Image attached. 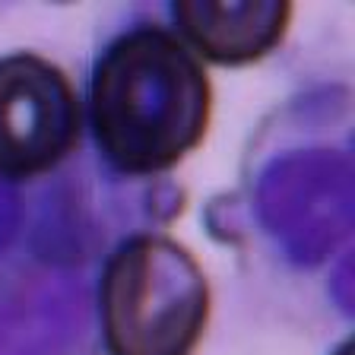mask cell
Here are the masks:
<instances>
[{
	"label": "cell",
	"mask_w": 355,
	"mask_h": 355,
	"mask_svg": "<svg viewBox=\"0 0 355 355\" xmlns=\"http://www.w3.org/2000/svg\"><path fill=\"white\" fill-rule=\"evenodd\" d=\"M213 83L178 32L143 22L105 44L89 80V127L124 175L175 168L203 143Z\"/></svg>",
	"instance_id": "cell-1"
},
{
	"label": "cell",
	"mask_w": 355,
	"mask_h": 355,
	"mask_svg": "<svg viewBox=\"0 0 355 355\" xmlns=\"http://www.w3.org/2000/svg\"><path fill=\"white\" fill-rule=\"evenodd\" d=\"M209 308L203 266L168 235L127 238L102 270L98 314L111 355H191Z\"/></svg>",
	"instance_id": "cell-2"
},
{
	"label": "cell",
	"mask_w": 355,
	"mask_h": 355,
	"mask_svg": "<svg viewBox=\"0 0 355 355\" xmlns=\"http://www.w3.org/2000/svg\"><path fill=\"white\" fill-rule=\"evenodd\" d=\"M83 140V98L64 67L35 51L0 58V178L58 168Z\"/></svg>",
	"instance_id": "cell-3"
},
{
	"label": "cell",
	"mask_w": 355,
	"mask_h": 355,
	"mask_svg": "<svg viewBox=\"0 0 355 355\" xmlns=\"http://www.w3.org/2000/svg\"><path fill=\"white\" fill-rule=\"evenodd\" d=\"M178 35L197 58L241 67L266 58L286 38L292 3L286 0H175Z\"/></svg>",
	"instance_id": "cell-4"
},
{
	"label": "cell",
	"mask_w": 355,
	"mask_h": 355,
	"mask_svg": "<svg viewBox=\"0 0 355 355\" xmlns=\"http://www.w3.org/2000/svg\"><path fill=\"white\" fill-rule=\"evenodd\" d=\"M336 355H349V343H343V346H340V352H336Z\"/></svg>",
	"instance_id": "cell-5"
}]
</instances>
